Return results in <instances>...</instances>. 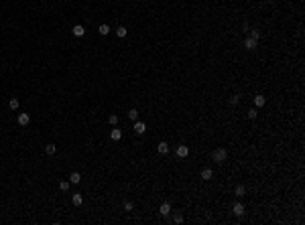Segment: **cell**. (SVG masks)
Listing matches in <instances>:
<instances>
[{"label":"cell","mask_w":305,"mask_h":225,"mask_svg":"<svg viewBox=\"0 0 305 225\" xmlns=\"http://www.w3.org/2000/svg\"><path fill=\"white\" fill-rule=\"evenodd\" d=\"M226 158H228V150H226L224 146L216 148V150L212 152V160H214V162H220V164H222V162L226 160Z\"/></svg>","instance_id":"6da1fadb"},{"label":"cell","mask_w":305,"mask_h":225,"mask_svg":"<svg viewBox=\"0 0 305 225\" xmlns=\"http://www.w3.org/2000/svg\"><path fill=\"white\" fill-rule=\"evenodd\" d=\"M256 45H258V41L250 39V37L244 39V49H246V51H254V49H256Z\"/></svg>","instance_id":"7a4b0ae2"},{"label":"cell","mask_w":305,"mask_h":225,"mask_svg":"<svg viewBox=\"0 0 305 225\" xmlns=\"http://www.w3.org/2000/svg\"><path fill=\"white\" fill-rule=\"evenodd\" d=\"M16 122H19V126H27V124L31 122V116H29V114H19Z\"/></svg>","instance_id":"3957f363"},{"label":"cell","mask_w":305,"mask_h":225,"mask_svg":"<svg viewBox=\"0 0 305 225\" xmlns=\"http://www.w3.org/2000/svg\"><path fill=\"white\" fill-rule=\"evenodd\" d=\"M175 154H177V156H179V158H185V156H187V154H189V148L181 144V146H177V150H175Z\"/></svg>","instance_id":"277c9868"},{"label":"cell","mask_w":305,"mask_h":225,"mask_svg":"<svg viewBox=\"0 0 305 225\" xmlns=\"http://www.w3.org/2000/svg\"><path fill=\"white\" fill-rule=\"evenodd\" d=\"M134 132L141 136V134H145L146 132V124L145 122H134Z\"/></svg>","instance_id":"5b68a950"},{"label":"cell","mask_w":305,"mask_h":225,"mask_svg":"<svg viewBox=\"0 0 305 225\" xmlns=\"http://www.w3.org/2000/svg\"><path fill=\"white\" fill-rule=\"evenodd\" d=\"M71 33H73V37H78V39H79V37H83V34H86V29H83L82 25H75Z\"/></svg>","instance_id":"8992f818"},{"label":"cell","mask_w":305,"mask_h":225,"mask_svg":"<svg viewBox=\"0 0 305 225\" xmlns=\"http://www.w3.org/2000/svg\"><path fill=\"white\" fill-rule=\"evenodd\" d=\"M69 183H71V185H79V183H82V175H79V172H71V175H69Z\"/></svg>","instance_id":"52a82bcc"},{"label":"cell","mask_w":305,"mask_h":225,"mask_svg":"<svg viewBox=\"0 0 305 225\" xmlns=\"http://www.w3.org/2000/svg\"><path fill=\"white\" fill-rule=\"evenodd\" d=\"M159 213H161V215H169V213H171V205H169V203H167V201H165V203H161V209H159Z\"/></svg>","instance_id":"ba28073f"},{"label":"cell","mask_w":305,"mask_h":225,"mask_svg":"<svg viewBox=\"0 0 305 225\" xmlns=\"http://www.w3.org/2000/svg\"><path fill=\"white\" fill-rule=\"evenodd\" d=\"M212 176H214L212 168H203V171H201V179H203V181H212Z\"/></svg>","instance_id":"9c48e42d"},{"label":"cell","mask_w":305,"mask_h":225,"mask_svg":"<svg viewBox=\"0 0 305 225\" xmlns=\"http://www.w3.org/2000/svg\"><path fill=\"white\" fill-rule=\"evenodd\" d=\"M234 215H236V217H242L244 215V205H242V203H236V205H234Z\"/></svg>","instance_id":"30bf717a"},{"label":"cell","mask_w":305,"mask_h":225,"mask_svg":"<svg viewBox=\"0 0 305 225\" xmlns=\"http://www.w3.org/2000/svg\"><path fill=\"white\" fill-rule=\"evenodd\" d=\"M110 138H112V140H114V142H118V140H120V138H122V132H120V130H118V128H114V130H112V132H110Z\"/></svg>","instance_id":"8fae6325"},{"label":"cell","mask_w":305,"mask_h":225,"mask_svg":"<svg viewBox=\"0 0 305 225\" xmlns=\"http://www.w3.org/2000/svg\"><path fill=\"white\" fill-rule=\"evenodd\" d=\"M265 103H266V98H265V95H256V98H254V106H256V108H262Z\"/></svg>","instance_id":"7c38bea8"},{"label":"cell","mask_w":305,"mask_h":225,"mask_svg":"<svg viewBox=\"0 0 305 225\" xmlns=\"http://www.w3.org/2000/svg\"><path fill=\"white\" fill-rule=\"evenodd\" d=\"M157 150H159V154H167V152H169V144H167V142H161L159 146H157Z\"/></svg>","instance_id":"4fadbf2b"},{"label":"cell","mask_w":305,"mask_h":225,"mask_svg":"<svg viewBox=\"0 0 305 225\" xmlns=\"http://www.w3.org/2000/svg\"><path fill=\"white\" fill-rule=\"evenodd\" d=\"M234 195H236V197H244V195H246V189H244V185H238L236 189H234Z\"/></svg>","instance_id":"5bb4252c"},{"label":"cell","mask_w":305,"mask_h":225,"mask_svg":"<svg viewBox=\"0 0 305 225\" xmlns=\"http://www.w3.org/2000/svg\"><path fill=\"white\" fill-rule=\"evenodd\" d=\"M71 201H73V205H78V207H79V205H82V203H83V197L79 195V193H75V195L71 197Z\"/></svg>","instance_id":"9a60e30c"},{"label":"cell","mask_w":305,"mask_h":225,"mask_svg":"<svg viewBox=\"0 0 305 225\" xmlns=\"http://www.w3.org/2000/svg\"><path fill=\"white\" fill-rule=\"evenodd\" d=\"M126 34H128V30H126L124 26H118V29H116V37H118V39H124Z\"/></svg>","instance_id":"2e32d148"},{"label":"cell","mask_w":305,"mask_h":225,"mask_svg":"<svg viewBox=\"0 0 305 225\" xmlns=\"http://www.w3.org/2000/svg\"><path fill=\"white\" fill-rule=\"evenodd\" d=\"M98 33H100L102 37H106V34L110 33V26H108V25H100V29H98Z\"/></svg>","instance_id":"e0dca14e"},{"label":"cell","mask_w":305,"mask_h":225,"mask_svg":"<svg viewBox=\"0 0 305 225\" xmlns=\"http://www.w3.org/2000/svg\"><path fill=\"white\" fill-rule=\"evenodd\" d=\"M248 33H250V39H254V41H261V30H248Z\"/></svg>","instance_id":"ac0fdd59"},{"label":"cell","mask_w":305,"mask_h":225,"mask_svg":"<svg viewBox=\"0 0 305 225\" xmlns=\"http://www.w3.org/2000/svg\"><path fill=\"white\" fill-rule=\"evenodd\" d=\"M55 150H57V148H55V144H47V146H45V152H47L49 156H51V154H55Z\"/></svg>","instance_id":"d6986e66"},{"label":"cell","mask_w":305,"mask_h":225,"mask_svg":"<svg viewBox=\"0 0 305 225\" xmlns=\"http://www.w3.org/2000/svg\"><path fill=\"white\" fill-rule=\"evenodd\" d=\"M69 185H71L69 181H61L59 183V189H61V191H69Z\"/></svg>","instance_id":"ffe728a7"},{"label":"cell","mask_w":305,"mask_h":225,"mask_svg":"<svg viewBox=\"0 0 305 225\" xmlns=\"http://www.w3.org/2000/svg\"><path fill=\"white\" fill-rule=\"evenodd\" d=\"M8 106H10V110H16V108H19V99H16V98H12V99L8 102Z\"/></svg>","instance_id":"44dd1931"},{"label":"cell","mask_w":305,"mask_h":225,"mask_svg":"<svg viewBox=\"0 0 305 225\" xmlns=\"http://www.w3.org/2000/svg\"><path fill=\"white\" fill-rule=\"evenodd\" d=\"M256 116H258V112H256V108H252V110H248V118H250V120H256Z\"/></svg>","instance_id":"7402d4cb"},{"label":"cell","mask_w":305,"mask_h":225,"mask_svg":"<svg viewBox=\"0 0 305 225\" xmlns=\"http://www.w3.org/2000/svg\"><path fill=\"white\" fill-rule=\"evenodd\" d=\"M128 118H130L132 122H136V118H138V112H136V110H130V112H128Z\"/></svg>","instance_id":"603a6c76"},{"label":"cell","mask_w":305,"mask_h":225,"mask_svg":"<svg viewBox=\"0 0 305 225\" xmlns=\"http://www.w3.org/2000/svg\"><path fill=\"white\" fill-rule=\"evenodd\" d=\"M108 122H110L112 126H116V124H118V116H116V114H112V116L108 118Z\"/></svg>","instance_id":"cb8c5ba5"},{"label":"cell","mask_w":305,"mask_h":225,"mask_svg":"<svg viewBox=\"0 0 305 225\" xmlns=\"http://www.w3.org/2000/svg\"><path fill=\"white\" fill-rule=\"evenodd\" d=\"M238 102H240V95H232L230 98V106H238Z\"/></svg>","instance_id":"d4e9b609"},{"label":"cell","mask_w":305,"mask_h":225,"mask_svg":"<svg viewBox=\"0 0 305 225\" xmlns=\"http://www.w3.org/2000/svg\"><path fill=\"white\" fill-rule=\"evenodd\" d=\"M173 221H175V223H183V215H181V213H177V215L173 217Z\"/></svg>","instance_id":"484cf974"},{"label":"cell","mask_w":305,"mask_h":225,"mask_svg":"<svg viewBox=\"0 0 305 225\" xmlns=\"http://www.w3.org/2000/svg\"><path fill=\"white\" fill-rule=\"evenodd\" d=\"M124 209L126 211H132V209H134V205H132V203H124Z\"/></svg>","instance_id":"4316f807"},{"label":"cell","mask_w":305,"mask_h":225,"mask_svg":"<svg viewBox=\"0 0 305 225\" xmlns=\"http://www.w3.org/2000/svg\"><path fill=\"white\" fill-rule=\"evenodd\" d=\"M242 30H244V33H248V30H250V26H248V22H244V25H242Z\"/></svg>","instance_id":"83f0119b"}]
</instances>
